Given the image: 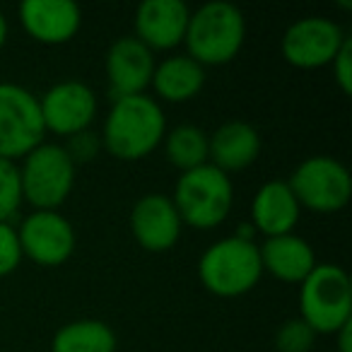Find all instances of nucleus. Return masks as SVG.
Instances as JSON below:
<instances>
[{"instance_id": "nucleus-12", "label": "nucleus", "mask_w": 352, "mask_h": 352, "mask_svg": "<svg viewBox=\"0 0 352 352\" xmlns=\"http://www.w3.org/2000/svg\"><path fill=\"white\" fill-rule=\"evenodd\" d=\"M182 217L169 196L147 193L138 198L131 210V232L145 251L162 254L169 251L182 236Z\"/></svg>"}, {"instance_id": "nucleus-19", "label": "nucleus", "mask_w": 352, "mask_h": 352, "mask_svg": "<svg viewBox=\"0 0 352 352\" xmlns=\"http://www.w3.org/2000/svg\"><path fill=\"white\" fill-rule=\"evenodd\" d=\"M150 85L160 94V99L182 104L198 97V92L206 85V68L198 65L191 56L176 54L164 58L160 65H155Z\"/></svg>"}, {"instance_id": "nucleus-13", "label": "nucleus", "mask_w": 352, "mask_h": 352, "mask_svg": "<svg viewBox=\"0 0 352 352\" xmlns=\"http://www.w3.org/2000/svg\"><path fill=\"white\" fill-rule=\"evenodd\" d=\"M191 10L184 0H145L135 10V39L150 51H169L184 44Z\"/></svg>"}, {"instance_id": "nucleus-11", "label": "nucleus", "mask_w": 352, "mask_h": 352, "mask_svg": "<svg viewBox=\"0 0 352 352\" xmlns=\"http://www.w3.org/2000/svg\"><path fill=\"white\" fill-rule=\"evenodd\" d=\"M22 256L46 268L63 265L75 251V230L60 212L34 210L17 227Z\"/></svg>"}, {"instance_id": "nucleus-4", "label": "nucleus", "mask_w": 352, "mask_h": 352, "mask_svg": "<svg viewBox=\"0 0 352 352\" xmlns=\"http://www.w3.org/2000/svg\"><path fill=\"white\" fill-rule=\"evenodd\" d=\"M263 275L261 254L256 241H246L239 236L210 244L198 261V278L208 292L217 297H241L258 285Z\"/></svg>"}, {"instance_id": "nucleus-26", "label": "nucleus", "mask_w": 352, "mask_h": 352, "mask_svg": "<svg viewBox=\"0 0 352 352\" xmlns=\"http://www.w3.org/2000/svg\"><path fill=\"white\" fill-rule=\"evenodd\" d=\"M99 145H102V140L97 138V133H89V131H82V133H78V135H73L70 138V142H68V155H70V160L78 164V162H89L94 155H97V150H99Z\"/></svg>"}, {"instance_id": "nucleus-1", "label": "nucleus", "mask_w": 352, "mask_h": 352, "mask_svg": "<svg viewBox=\"0 0 352 352\" xmlns=\"http://www.w3.org/2000/svg\"><path fill=\"white\" fill-rule=\"evenodd\" d=\"M166 135L160 102L147 94L113 99L102 128V145L116 160L138 162L152 155Z\"/></svg>"}, {"instance_id": "nucleus-10", "label": "nucleus", "mask_w": 352, "mask_h": 352, "mask_svg": "<svg viewBox=\"0 0 352 352\" xmlns=\"http://www.w3.org/2000/svg\"><path fill=\"white\" fill-rule=\"evenodd\" d=\"M39 109L46 131L73 138L92 126L97 116V94L80 80H63L51 85L44 97H39Z\"/></svg>"}, {"instance_id": "nucleus-7", "label": "nucleus", "mask_w": 352, "mask_h": 352, "mask_svg": "<svg viewBox=\"0 0 352 352\" xmlns=\"http://www.w3.org/2000/svg\"><path fill=\"white\" fill-rule=\"evenodd\" d=\"M39 97L15 82H0V160H22L44 142Z\"/></svg>"}, {"instance_id": "nucleus-20", "label": "nucleus", "mask_w": 352, "mask_h": 352, "mask_svg": "<svg viewBox=\"0 0 352 352\" xmlns=\"http://www.w3.org/2000/svg\"><path fill=\"white\" fill-rule=\"evenodd\" d=\"M51 352H116V333L99 318H78L56 331Z\"/></svg>"}, {"instance_id": "nucleus-25", "label": "nucleus", "mask_w": 352, "mask_h": 352, "mask_svg": "<svg viewBox=\"0 0 352 352\" xmlns=\"http://www.w3.org/2000/svg\"><path fill=\"white\" fill-rule=\"evenodd\" d=\"M333 65V80L338 82L342 94H352V39L347 36L342 41L340 51L336 54V58L331 60Z\"/></svg>"}, {"instance_id": "nucleus-23", "label": "nucleus", "mask_w": 352, "mask_h": 352, "mask_svg": "<svg viewBox=\"0 0 352 352\" xmlns=\"http://www.w3.org/2000/svg\"><path fill=\"white\" fill-rule=\"evenodd\" d=\"M314 340H316V333L302 318H289L275 333L278 352H309L314 347Z\"/></svg>"}, {"instance_id": "nucleus-22", "label": "nucleus", "mask_w": 352, "mask_h": 352, "mask_svg": "<svg viewBox=\"0 0 352 352\" xmlns=\"http://www.w3.org/2000/svg\"><path fill=\"white\" fill-rule=\"evenodd\" d=\"M22 206L20 166L10 160H0V222H10Z\"/></svg>"}, {"instance_id": "nucleus-15", "label": "nucleus", "mask_w": 352, "mask_h": 352, "mask_svg": "<svg viewBox=\"0 0 352 352\" xmlns=\"http://www.w3.org/2000/svg\"><path fill=\"white\" fill-rule=\"evenodd\" d=\"M155 56L135 36H121L107 51V78L111 97H131L145 94L155 73Z\"/></svg>"}, {"instance_id": "nucleus-8", "label": "nucleus", "mask_w": 352, "mask_h": 352, "mask_svg": "<svg viewBox=\"0 0 352 352\" xmlns=\"http://www.w3.org/2000/svg\"><path fill=\"white\" fill-rule=\"evenodd\" d=\"M294 198L314 212H338L352 196V176L342 162L328 155H311L299 162L287 179Z\"/></svg>"}, {"instance_id": "nucleus-18", "label": "nucleus", "mask_w": 352, "mask_h": 352, "mask_svg": "<svg viewBox=\"0 0 352 352\" xmlns=\"http://www.w3.org/2000/svg\"><path fill=\"white\" fill-rule=\"evenodd\" d=\"M258 254L263 273H270L283 283H302L316 265L311 244L294 232L265 239L263 246H258Z\"/></svg>"}, {"instance_id": "nucleus-14", "label": "nucleus", "mask_w": 352, "mask_h": 352, "mask_svg": "<svg viewBox=\"0 0 352 352\" xmlns=\"http://www.w3.org/2000/svg\"><path fill=\"white\" fill-rule=\"evenodd\" d=\"M17 15L27 34L46 46L68 44L82 25V10L73 0H25Z\"/></svg>"}, {"instance_id": "nucleus-24", "label": "nucleus", "mask_w": 352, "mask_h": 352, "mask_svg": "<svg viewBox=\"0 0 352 352\" xmlns=\"http://www.w3.org/2000/svg\"><path fill=\"white\" fill-rule=\"evenodd\" d=\"M22 246L17 236V227L10 222H0V278L15 273L22 263Z\"/></svg>"}, {"instance_id": "nucleus-28", "label": "nucleus", "mask_w": 352, "mask_h": 352, "mask_svg": "<svg viewBox=\"0 0 352 352\" xmlns=\"http://www.w3.org/2000/svg\"><path fill=\"white\" fill-rule=\"evenodd\" d=\"M6 41H8V20H6V15L0 12V51H3Z\"/></svg>"}, {"instance_id": "nucleus-9", "label": "nucleus", "mask_w": 352, "mask_h": 352, "mask_svg": "<svg viewBox=\"0 0 352 352\" xmlns=\"http://www.w3.org/2000/svg\"><path fill=\"white\" fill-rule=\"evenodd\" d=\"M345 39V32L340 30L338 22L323 15L302 17L285 30L283 56L294 68H323V65H331Z\"/></svg>"}, {"instance_id": "nucleus-16", "label": "nucleus", "mask_w": 352, "mask_h": 352, "mask_svg": "<svg viewBox=\"0 0 352 352\" xmlns=\"http://www.w3.org/2000/svg\"><path fill=\"white\" fill-rule=\"evenodd\" d=\"M299 215H302V206L294 198L289 184L280 179L265 182L251 201V225L265 239L289 234L297 227Z\"/></svg>"}, {"instance_id": "nucleus-2", "label": "nucleus", "mask_w": 352, "mask_h": 352, "mask_svg": "<svg viewBox=\"0 0 352 352\" xmlns=\"http://www.w3.org/2000/svg\"><path fill=\"white\" fill-rule=\"evenodd\" d=\"M246 39L244 12L227 0H212L191 12L186 27V56L198 65H225L241 51Z\"/></svg>"}, {"instance_id": "nucleus-5", "label": "nucleus", "mask_w": 352, "mask_h": 352, "mask_svg": "<svg viewBox=\"0 0 352 352\" xmlns=\"http://www.w3.org/2000/svg\"><path fill=\"white\" fill-rule=\"evenodd\" d=\"M299 285V318L314 333L331 336L352 321V285L340 265L316 263Z\"/></svg>"}, {"instance_id": "nucleus-27", "label": "nucleus", "mask_w": 352, "mask_h": 352, "mask_svg": "<svg viewBox=\"0 0 352 352\" xmlns=\"http://www.w3.org/2000/svg\"><path fill=\"white\" fill-rule=\"evenodd\" d=\"M338 340V352H352V321L345 323L338 333H333Z\"/></svg>"}, {"instance_id": "nucleus-21", "label": "nucleus", "mask_w": 352, "mask_h": 352, "mask_svg": "<svg viewBox=\"0 0 352 352\" xmlns=\"http://www.w3.org/2000/svg\"><path fill=\"white\" fill-rule=\"evenodd\" d=\"M164 155L169 164L182 171L208 164V133L191 123L171 128L164 135Z\"/></svg>"}, {"instance_id": "nucleus-3", "label": "nucleus", "mask_w": 352, "mask_h": 352, "mask_svg": "<svg viewBox=\"0 0 352 352\" xmlns=\"http://www.w3.org/2000/svg\"><path fill=\"white\" fill-rule=\"evenodd\" d=\"M171 203L182 222L196 230H212L230 217L234 186L230 174L212 164H201L179 174Z\"/></svg>"}, {"instance_id": "nucleus-17", "label": "nucleus", "mask_w": 352, "mask_h": 352, "mask_svg": "<svg viewBox=\"0 0 352 352\" xmlns=\"http://www.w3.org/2000/svg\"><path fill=\"white\" fill-rule=\"evenodd\" d=\"M261 152V135L246 121H227L208 135V164L225 174L254 164Z\"/></svg>"}, {"instance_id": "nucleus-6", "label": "nucleus", "mask_w": 352, "mask_h": 352, "mask_svg": "<svg viewBox=\"0 0 352 352\" xmlns=\"http://www.w3.org/2000/svg\"><path fill=\"white\" fill-rule=\"evenodd\" d=\"M22 160V201L34 206V210H56L63 206L75 186V162L68 150L58 142H41Z\"/></svg>"}]
</instances>
